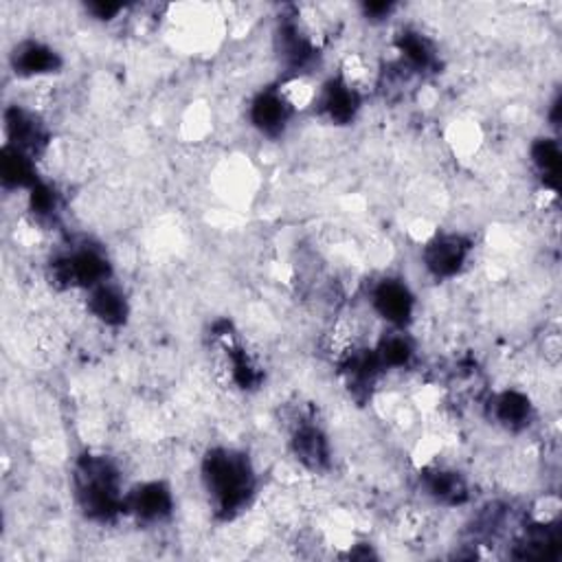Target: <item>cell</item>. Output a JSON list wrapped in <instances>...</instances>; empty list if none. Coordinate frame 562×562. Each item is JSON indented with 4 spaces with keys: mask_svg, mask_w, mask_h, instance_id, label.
Wrapping results in <instances>:
<instances>
[{
    "mask_svg": "<svg viewBox=\"0 0 562 562\" xmlns=\"http://www.w3.org/2000/svg\"><path fill=\"white\" fill-rule=\"evenodd\" d=\"M362 106V95L349 88L340 77H332L323 86H319L314 108L321 110L334 125H347L356 119Z\"/></svg>",
    "mask_w": 562,
    "mask_h": 562,
    "instance_id": "obj_7",
    "label": "cell"
},
{
    "mask_svg": "<svg viewBox=\"0 0 562 562\" xmlns=\"http://www.w3.org/2000/svg\"><path fill=\"white\" fill-rule=\"evenodd\" d=\"M75 494L86 516L110 521L125 510L117 466L101 455H86L75 468Z\"/></svg>",
    "mask_w": 562,
    "mask_h": 562,
    "instance_id": "obj_2",
    "label": "cell"
},
{
    "mask_svg": "<svg viewBox=\"0 0 562 562\" xmlns=\"http://www.w3.org/2000/svg\"><path fill=\"white\" fill-rule=\"evenodd\" d=\"M560 351H562L560 334H558V332L547 334V336H545V358H547V362L558 364V360H560Z\"/></svg>",
    "mask_w": 562,
    "mask_h": 562,
    "instance_id": "obj_23",
    "label": "cell"
},
{
    "mask_svg": "<svg viewBox=\"0 0 562 562\" xmlns=\"http://www.w3.org/2000/svg\"><path fill=\"white\" fill-rule=\"evenodd\" d=\"M275 88L279 91V95L284 97V101L292 112H303L316 104L319 86H314L310 77L303 73H290Z\"/></svg>",
    "mask_w": 562,
    "mask_h": 562,
    "instance_id": "obj_18",
    "label": "cell"
},
{
    "mask_svg": "<svg viewBox=\"0 0 562 562\" xmlns=\"http://www.w3.org/2000/svg\"><path fill=\"white\" fill-rule=\"evenodd\" d=\"M0 178H3L5 190H32L38 182L36 158L5 143L3 154H0Z\"/></svg>",
    "mask_w": 562,
    "mask_h": 562,
    "instance_id": "obj_16",
    "label": "cell"
},
{
    "mask_svg": "<svg viewBox=\"0 0 562 562\" xmlns=\"http://www.w3.org/2000/svg\"><path fill=\"white\" fill-rule=\"evenodd\" d=\"M531 163L542 176L545 184L555 187L558 174H560V147L553 139H538L531 145Z\"/></svg>",
    "mask_w": 562,
    "mask_h": 562,
    "instance_id": "obj_19",
    "label": "cell"
},
{
    "mask_svg": "<svg viewBox=\"0 0 562 562\" xmlns=\"http://www.w3.org/2000/svg\"><path fill=\"white\" fill-rule=\"evenodd\" d=\"M49 275L53 286L58 288L91 290L104 282H110L112 268L101 251L93 247H82L56 258L51 262Z\"/></svg>",
    "mask_w": 562,
    "mask_h": 562,
    "instance_id": "obj_3",
    "label": "cell"
},
{
    "mask_svg": "<svg viewBox=\"0 0 562 562\" xmlns=\"http://www.w3.org/2000/svg\"><path fill=\"white\" fill-rule=\"evenodd\" d=\"M203 483L212 507L234 518L255 494V470L249 457L234 449H214L203 462Z\"/></svg>",
    "mask_w": 562,
    "mask_h": 562,
    "instance_id": "obj_1",
    "label": "cell"
},
{
    "mask_svg": "<svg viewBox=\"0 0 562 562\" xmlns=\"http://www.w3.org/2000/svg\"><path fill=\"white\" fill-rule=\"evenodd\" d=\"M88 292V312L101 321L104 325H123L130 314V306L125 295L112 286V282H104Z\"/></svg>",
    "mask_w": 562,
    "mask_h": 562,
    "instance_id": "obj_15",
    "label": "cell"
},
{
    "mask_svg": "<svg viewBox=\"0 0 562 562\" xmlns=\"http://www.w3.org/2000/svg\"><path fill=\"white\" fill-rule=\"evenodd\" d=\"M373 351H376L385 371L405 369L416 358V343L405 330L392 327V332L379 340V345L373 347Z\"/></svg>",
    "mask_w": 562,
    "mask_h": 562,
    "instance_id": "obj_17",
    "label": "cell"
},
{
    "mask_svg": "<svg viewBox=\"0 0 562 562\" xmlns=\"http://www.w3.org/2000/svg\"><path fill=\"white\" fill-rule=\"evenodd\" d=\"M473 253L470 240L457 234L435 236L425 244L422 262L427 271L438 279H451L462 273V268L468 264Z\"/></svg>",
    "mask_w": 562,
    "mask_h": 562,
    "instance_id": "obj_5",
    "label": "cell"
},
{
    "mask_svg": "<svg viewBox=\"0 0 562 562\" xmlns=\"http://www.w3.org/2000/svg\"><path fill=\"white\" fill-rule=\"evenodd\" d=\"M290 449L297 462L308 470H325L330 466V442L327 435L310 420H299L290 435Z\"/></svg>",
    "mask_w": 562,
    "mask_h": 562,
    "instance_id": "obj_8",
    "label": "cell"
},
{
    "mask_svg": "<svg viewBox=\"0 0 562 562\" xmlns=\"http://www.w3.org/2000/svg\"><path fill=\"white\" fill-rule=\"evenodd\" d=\"M125 8L123 5H115V3H91L86 5V12L97 19V21H115L121 16Z\"/></svg>",
    "mask_w": 562,
    "mask_h": 562,
    "instance_id": "obj_21",
    "label": "cell"
},
{
    "mask_svg": "<svg viewBox=\"0 0 562 562\" xmlns=\"http://www.w3.org/2000/svg\"><path fill=\"white\" fill-rule=\"evenodd\" d=\"M362 10L369 21H387L392 16V12L396 10V5L394 3H367Z\"/></svg>",
    "mask_w": 562,
    "mask_h": 562,
    "instance_id": "obj_22",
    "label": "cell"
},
{
    "mask_svg": "<svg viewBox=\"0 0 562 562\" xmlns=\"http://www.w3.org/2000/svg\"><path fill=\"white\" fill-rule=\"evenodd\" d=\"M125 510L143 523H160L174 510L171 490L163 481L141 483L125 497Z\"/></svg>",
    "mask_w": 562,
    "mask_h": 562,
    "instance_id": "obj_9",
    "label": "cell"
},
{
    "mask_svg": "<svg viewBox=\"0 0 562 562\" xmlns=\"http://www.w3.org/2000/svg\"><path fill=\"white\" fill-rule=\"evenodd\" d=\"M5 132H8V145H14L27 152L34 158L49 143V134L43 119L23 106H10L5 110Z\"/></svg>",
    "mask_w": 562,
    "mask_h": 562,
    "instance_id": "obj_6",
    "label": "cell"
},
{
    "mask_svg": "<svg viewBox=\"0 0 562 562\" xmlns=\"http://www.w3.org/2000/svg\"><path fill=\"white\" fill-rule=\"evenodd\" d=\"M396 51H398V69L409 73L431 71L438 62V51L433 43L416 29H405L396 38Z\"/></svg>",
    "mask_w": 562,
    "mask_h": 562,
    "instance_id": "obj_14",
    "label": "cell"
},
{
    "mask_svg": "<svg viewBox=\"0 0 562 562\" xmlns=\"http://www.w3.org/2000/svg\"><path fill=\"white\" fill-rule=\"evenodd\" d=\"M29 207L40 220L53 218L58 214V192L51 184L38 180L29 190Z\"/></svg>",
    "mask_w": 562,
    "mask_h": 562,
    "instance_id": "obj_20",
    "label": "cell"
},
{
    "mask_svg": "<svg viewBox=\"0 0 562 562\" xmlns=\"http://www.w3.org/2000/svg\"><path fill=\"white\" fill-rule=\"evenodd\" d=\"M488 411H490V418L507 431L525 429L534 416L529 396H525L523 392H516V390H507V392L492 396L488 403Z\"/></svg>",
    "mask_w": 562,
    "mask_h": 562,
    "instance_id": "obj_13",
    "label": "cell"
},
{
    "mask_svg": "<svg viewBox=\"0 0 562 562\" xmlns=\"http://www.w3.org/2000/svg\"><path fill=\"white\" fill-rule=\"evenodd\" d=\"M292 115L295 112L288 108V104L275 86L255 95V99L249 106L251 125L266 136H279L286 130Z\"/></svg>",
    "mask_w": 562,
    "mask_h": 562,
    "instance_id": "obj_10",
    "label": "cell"
},
{
    "mask_svg": "<svg viewBox=\"0 0 562 562\" xmlns=\"http://www.w3.org/2000/svg\"><path fill=\"white\" fill-rule=\"evenodd\" d=\"M422 488L429 499H433L435 503L446 505V507L462 505L470 497L464 475L453 468H442V466L440 468L433 466V468L425 470Z\"/></svg>",
    "mask_w": 562,
    "mask_h": 562,
    "instance_id": "obj_12",
    "label": "cell"
},
{
    "mask_svg": "<svg viewBox=\"0 0 562 562\" xmlns=\"http://www.w3.org/2000/svg\"><path fill=\"white\" fill-rule=\"evenodd\" d=\"M371 310L392 327L405 330L416 312V295L398 277H385L369 292Z\"/></svg>",
    "mask_w": 562,
    "mask_h": 562,
    "instance_id": "obj_4",
    "label": "cell"
},
{
    "mask_svg": "<svg viewBox=\"0 0 562 562\" xmlns=\"http://www.w3.org/2000/svg\"><path fill=\"white\" fill-rule=\"evenodd\" d=\"M12 67L21 77H45L62 69V58L53 47L40 40H25L14 49Z\"/></svg>",
    "mask_w": 562,
    "mask_h": 562,
    "instance_id": "obj_11",
    "label": "cell"
}]
</instances>
